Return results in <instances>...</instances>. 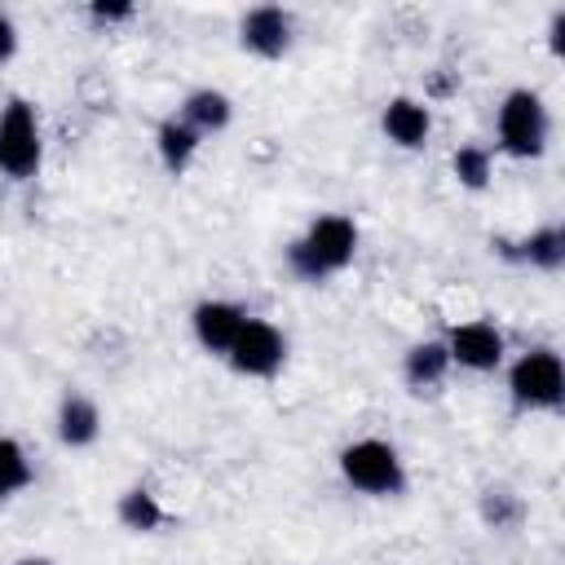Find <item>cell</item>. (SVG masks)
Returning a JSON list of instances; mask_svg holds the SVG:
<instances>
[{
	"mask_svg": "<svg viewBox=\"0 0 565 565\" xmlns=\"http://www.w3.org/2000/svg\"><path fill=\"white\" fill-rule=\"evenodd\" d=\"M446 353L468 371H494L503 362V335L490 322H459L446 335Z\"/></svg>",
	"mask_w": 565,
	"mask_h": 565,
	"instance_id": "cell-7",
	"label": "cell"
},
{
	"mask_svg": "<svg viewBox=\"0 0 565 565\" xmlns=\"http://www.w3.org/2000/svg\"><path fill=\"white\" fill-rule=\"evenodd\" d=\"M521 260H530V265H539V269H556V265L565 260V234H561L556 225L530 234V238L521 243Z\"/></svg>",
	"mask_w": 565,
	"mask_h": 565,
	"instance_id": "cell-16",
	"label": "cell"
},
{
	"mask_svg": "<svg viewBox=\"0 0 565 565\" xmlns=\"http://www.w3.org/2000/svg\"><path fill=\"white\" fill-rule=\"evenodd\" d=\"M243 322H247V313L238 305H230V300H203L194 309V335H199V344L207 353H230V344H234Z\"/></svg>",
	"mask_w": 565,
	"mask_h": 565,
	"instance_id": "cell-9",
	"label": "cell"
},
{
	"mask_svg": "<svg viewBox=\"0 0 565 565\" xmlns=\"http://www.w3.org/2000/svg\"><path fill=\"white\" fill-rule=\"evenodd\" d=\"M18 565H49V561H35V556H26V561H18Z\"/></svg>",
	"mask_w": 565,
	"mask_h": 565,
	"instance_id": "cell-21",
	"label": "cell"
},
{
	"mask_svg": "<svg viewBox=\"0 0 565 565\" xmlns=\"http://www.w3.org/2000/svg\"><path fill=\"white\" fill-rule=\"evenodd\" d=\"M499 141L516 159H534L547 146V106L530 88H512L499 106Z\"/></svg>",
	"mask_w": 565,
	"mask_h": 565,
	"instance_id": "cell-5",
	"label": "cell"
},
{
	"mask_svg": "<svg viewBox=\"0 0 565 565\" xmlns=\"http://www.w3.org/2000/svg\"><path fill=\"white\" fill-rule=\"evenodd\" d=\"M40 119H35V106L13 97L4 110H0V172L13 177V181H26L35 177L40 168Z\"/></svg>",
	"mask_w": 565,
	"mask_h": 565,
	"instance_id": "cell-4",
	"label": "cell"
},
{
	"mask_svg": "<svg viewBox=\"0 0 565 565\" xmlns=\"http://www.w3.org/2000/svg\"><path fill=\"white\" fill-rule=\"evenodd\" d=\"M31 486V459L13 437H0V499Z\"/></svg>",
	"mask_w": 565,
	"mask_h": 565,
	"instance_id": "cell-15",
	"label": "cell"
},
{
	"mask_svg": "<svg viewBox=\"0 0 565 565\" xmlns=\"http://www.w3.org/2000/svg\"><path fill=\"white\" fill-rule=\"evenodd\" d=\"M455 172H459L463 185H486V177H490V154H486L481 146H463V150L455 154Z\"/></svg>",
	"mask_w": 565,
	"mask_h": 565,
	"instance_id": "cell-18",
	"label": "cell"
},
{
	"mask_svg": "<svg viewBox=\"0 0 565 565\" xmlns=\"http://www.w3.org/2000/svg\"><path fill=\"white\" fill-rule=\"evenodd\" d=\"M119 516H124L128 530H154V525L163 521L154 494H146V490H128V494L119 499Z\"/></svg>",
	"mask_w": 565,
	"mask_h": 565,
	"instance_id": "cell-17",
	"label": "cell"
},
{
	"mask_svg": "<svg viewBox=\"0 0 565 565\" xmlns=\"http://www.w3.org/2000/svg\"><path fill=\"white\" fill-rule=\"evenodd\" d=\"M194 150H199V132H194L190 124H181L177 115L159 124V159H163V168H168L172 177H181V172L190 168Z\"/></svg>",
	"mask_w": 565,
	"mask_h": 565,
	"instance_id": "cell-13",
	"label": "cell"
},
{
	"mask_svg": "<svg viewBox=\"0 0 565 565\" xmlns=\"http://www.w3.org/2000/svg\"><path fill=\"white\" fill-rule=\"evenodd\" d=\"M181 124H190L199 137L203 132H221L230 124V97L216 93V88H194L185 102H181Z\"/></svg>",
	"mask_w": 565,
	"mask_h": 565,
	"instance_id": "cell-12",
	"label": "cell"
},
{
	"mask_svg": "<svg viewBox=\"0 0 565 565\" xmlns=\"http://www.w3.org/2000/svg\"><path fill=\"white\" fill-rule=\"evenodd\" d=\"M13 49H18V26L0 13V62H9V57H13Z\"/></svg>",
	"mask_w": 565,
	"mask_h": 565,
	"instance_id": "cell-19",
	"label": "cell"
},
{
	"mask_svg": "<svg viewBox=\"0 0 565 565\" xmlns=\"http://www.w3.org/2000/svg\"><path fill=\"white\" fill-rule=\"evenodd\" d=\"M340 472L353 490L362 494H397L406 486V472H402V459L388 441H375V437H362L353 446L340 450Z\"/></svg>",
	"mask_w": 565,
	"mask_h": 565,
	"instance_id": "cell-2",
	"label": "cell"
},
{
	"mask_svg": "<svg viewBox=\"0 0 565 565\" xmlns=\"http://www.w3.org/2000/svg\"><path fill=\"white\" fill-rule=\"evenodd\" d=\"M428 128H433V115H428L424 102H415V97H393V102L384 106V132H388V141H397L402 150L424 146V141H428Z\"/></svg>",
	"mask_w": 565,
	"mask_h": 565,
	"instance_id": "cell-10",
	"label": "cell"
},
{
	"mask_svg": "<svg viewBox=\"0 0 565 565\" xmlns=\"http://www.w3.org/2000/svg\"><path fill=\"white\" fill-rule=\"evenodd\" d=\"M132 4H93V18H128Z\"/></svg>",
	"mask_w": 565,
	"mask_h": 565,
	"instance_id": "cell-20",
	"label": "cell"
},
{
	"mask_svg": "<svg viewBox=\"0 0 565 565\" xmlns=\"http://www.w3.org/2000/svg\"><path fill=\"white\" fill-rule=\"evenodd\" d=\"M97 433H102L97 406L84 393H66L62 406H57V437L66 446H88V441H97Z\"/></svg>",
	"mask_w": 565,
	"mask_h": 565,
	"instance_id": "cell-11",
	"label": "cell"
},
{
	"mask_svg": "<svg viewBox=\"0 0 565 565\" xmlns=\"http://www.w3.org/2000/svg\"><path fill=\"white\" fill-rule=\"evenodd\" d=\"M358 252V225L349 216H318L291 247H287V265L309 278L322 282L331 274H340Z\"/></svg>",
	"mask_w": 565,
	"mask_h": 565,
	"instance_id": "cell-1",
	"label": "cell"
},
{
	"mask_svg": "<svg viewBox=\"0 0 565 565\" xmlns=\"http://www.w3.org/2000/svg\"><path fill=\"white\" fill-rule=\"evenodd\" d=\"M238 35H243V49H252L256 57H282L291 49V13L278 4H260L243 18Z\"/></svg>",
	"mask_w": 565,
	"mask_h": 565,
	"instance_id": "cell-8",
	"label": "cell"
},
{
	"mask_svg": "<svg viewBox=\"0 0 565 565\" xmlns=\"http://www.w3.org/2000/svg\"><path fill=\"white\" fill-rule=\"evenodd\" d=\"M446 366H450V353H446V344H437V340H424V344H415V349L406 353V384L424 393V388L441 384Z\"/></svg>",
	"mask_w": 565,
	"mask_h": 565,
	"instance_id": "cell-14",
	"label": "cell"
},
{
	"mask_svg": "<svg viewBox=\"0 0 565 565\" xmlns=\"http://www.w3.org/2000/svg\"><path fill=\"white\" fill-rule=\"evenodd\" d=\"M508 388L516 397V406H530V411H556L561 397H565V366H561V353L552 349H530L512 362L508 371Z\"/></svg>",
	"mask_w": 565,
	"mask_h": 565,
	"instance_id": "cell-3",
	"label": "cell"
},
{
	"mask_svg": "<svg viewBox=\"0 0 565 565\" xmlns=\"http://www.w3.org/2000/svg\"><path fill=\"white\" fill-rule=\"evenodd\" d=\"M282 353H287V344H282L278 327L274 322H260V318H247L238 327V335H234V344H230L225 358L243 375H274L282 366Z\"/></svg>",
	"mask_w": 565,
	"mask_h": 565,
	"instance_id": "cell-6",
	"label": "cell"
}]
</instances>
